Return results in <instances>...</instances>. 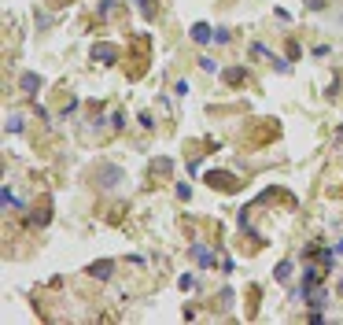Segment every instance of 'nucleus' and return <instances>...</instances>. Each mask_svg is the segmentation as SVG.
I'll return each instance as SVG.
<instances>
[{"mask_svg":"<svg viewBox=\"0 0 343 325\" xmlns=\"http://www.w3.org/2000/svg\"><path fill=\"white\" fill-rule=\"evenodd\" d=\"M92 274H100V277H107V274H111V262H100V266H92Z\"/></svg>","mask_w":343,"mask_h":325,"instance_id":"4","label":"nucleus"},{"mask_svg":"<svg viewBox=\"0 0 343 325\" xmlns=\"http://www.w3.org/2000/svg\"><path fill=\"white\" fill-rule=\"evenodd\" d=\"M288 277H292V262H281L277 266V281H288Z\"/></svg>","mask_w":343,"mask_h":325,"instance_id":"2","label":"nucleus"},{"mask_svg":"<svg viewBox=\"0 0 343 325\" xmlns=\"http://www.w3.org/2000/svg\"><path fill=\"white\" fill-rule=\"evenodd\" d=\"M22 89L34 92V89H37V78H34V74H22Z\"/></svg>","mask_w":343,"mask_h":325,"instance_id":"3","label":"nucleus"},{"mask_svg":"<svg viewBox=\"0 0 343 325\" xmlns=\"http://www.w3.org/2000/svg\"><path fill=\"white\" fill-rule=\"evenodd\" d=\"M137 4H141V8H144V11H148V0H137Z\"/></svg>","mask_w":343,"mask_h":325,"instance_id":"7","label":"nucleus"},{"mask_svg":"<svg viewBox=\"0 0 343 325\" xmlns=\"http://www.w3.org/2000/svg\"><path fill=\"white\" fill-rule=\"evenodd\" d=\"M192 41H200V44L214 41V30H210L207 22H196V26H192Z\"/></svg>","mask_w":343,"mask_h":325,"instance_id":"1","label":"nucleus"},{"mask_svg":"<svg viewBox=\"0 0 343 325\" xmlns=\"http://www.w3.org/2000/svg\"><path fill=\"white\" fill-rule=\"evenodd\" d=\"M92 56H100V59H115V48H96Z\"/></svg>","mask_w":343,"mask_h":325,"instance_id":"5","label":"nucleus"},{"mask_svg":"<svg viewBox=\"0 0 343 325\" xmlns=\"http://www.w3.org/2000/svg\"><path fill=\"white\" fill-rule=\"evenodd\" d=\"M310 8H325V0H306Z\"/></svg>","mask_w":343,"mask_h":325,"instance_id":"6","label":"nucleus"}]
</instances>
